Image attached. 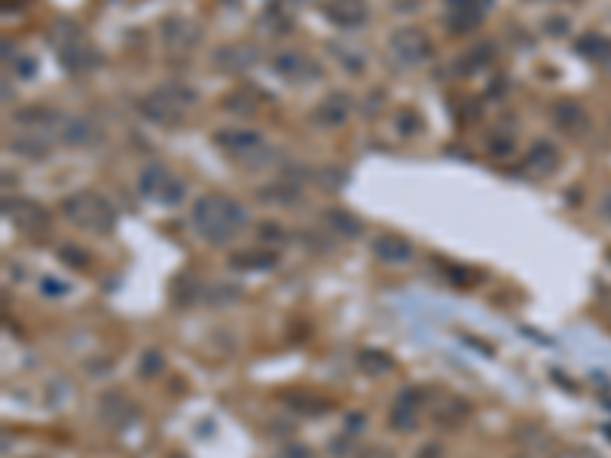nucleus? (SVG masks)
<instances>
[{
    "label": "nucleus",
    "mask_w": 611,
    "mask_h": 458,
    "mask_svg": "<svg viewBox=\"0 0 611 458\" xmlns=\"http://www.w3.org/2000/svg\"><path fill=\"white\" fill-rule=\"evenodd\" d=\"M138 193L162 208H178L187 199V184L175 175L169 165L147 162L138 175Z\"/></svg>",
    "instance_id": "20e7f679"
},
{
    "label": "nucleus",
    "mask_w": 611,
    "mask_h": 458,
    "mask_svg": "<svg viewBox=\"0 0 611 458\" xmlns=\"http://www.w3.org/2000/svg\"><path fill=\"white\" fill-rule=\"evenodd\" d=\"M211 62L220 74H245L251 71L257 62H260V46L251 43V40H236V43H220L214 52H211Z\"/></svg>",
    "instance_id": "6e6552de"
},
{
    "label": "nucleus",
    "mask_w": 611,
    "mask_h": 458,
    "mask_svg": "<svg viewBox=\"0 0 611 458\" xmlns=\"http://www.w3.org/2000/svg\"><path fill=\"white\" fill-rule=\"evenodd\" d=\"M279 458H315V452L303 443H291V446H282Z\"/></svg>",
    "instance_id": "c756f323"
},
{
    "label": "nucleus",
    "mask_w": 611,
    "mask_h": 458,
    "mask_svg": "<svg viewBox=\"0 0 611 458\" xmlns=\"http://www.w3.org/2000/svg\"><path fill=\"white\" fill-rule=\"evenodd\" d=\"M352 110H355V98L349 92H330V95H324L318 101L312 120L321 129H337V126H343L352 117Z\"/></svg>",
    "instance_id": "9b49d317"
},
{
    "label": "nucleus",
    "mask_w": 611,
    "mask_h": 458,
    "mask_svg": "<svg viewBox=\"0 0 611 458\" xmlns=\"http://www.w3.org/2000/svg\"><path fill=\"white\" fill-rule=\"evenodd\" d=\"M190 220L196 226V233L208 242V245H227L233 242L245 223H248V211L239 199L227 196V193H202L193 202Z\"/></svg>",
    "instance_id": "f257e3e1"
},
{
    "label": "nucleus",
    "mask_w": 611,
    "mask_h": 458,
    "mask_svg": "<svg viewBox=\"0 0 611 458\" xmlns=\"http://www.w3.org/2000/svg\"><path fill=\"white\" fill-rule=\"evenodd\" d=\"M483 4H486V7H492V0H483Z\"/></svg>",
    "instance_id": "e433bc0d"
},
{
    "label": "nucleus",
    "mask_w": 611,
    "mask_h": 458,
    "mask_svg": "<svg viewBox=\"0 0 611 458\" xmlns=\"http://www.w3.org/2000/svg\"><path fill=\"white\" fill-rule=\"evenodd\" d=\"M486 10L483 0H447V28L453 34H471L480 28Z\"/></svg>",
    "instance_id": "ddd939ff"
},
{
    "label": "nucleus",
    "mask_w": 611,
    "mask_h": 458,
    "mask_svg": "<svg viewBox=\"0 0 611 458\" xmlns=\"http://www.w3.org/2000/svg\"><path fill=\"white\" fill-rule=\"evenodd\" d=\"M220 104H224L227 113H236V117H254V113L260 110V98L251 89H236V92L224 95Z\"/></svg>",
    "instance_id": "412c9836"
},
{
    "label": "nucleus",
    "mask_w": 611,
    "mask_h": 458,
    "mask_svg": "<svg viewBox=\"0 0 611 458\" xmlns=\"http://www.w3.org/2000/svg\"><path fill=\"white\" fill-rule=\"evenodd\" d=\"M101 138V132L86 120V117H65L62 123V132H59V141L65 144H74V147H89Z\"/></svg>",
    "instance_id": "a211bd4d"
},
{
    "label": "nucleus",
    "mask_w": 611,
    "mask_h": 458,
    "mask_svg": "<svg viewBox=\"0 0 611 458\" xmlns=\"http://www.w3.org/2000/svg\"><path fill=\"white\" fill-rule=\"evenodd\" d=\"M196 89L184 86V83H165L153 92H147L141 101H138V110L141 117L150 120L153 126H162V129H175L184 123V117L190 113V107L196 104Z\"/></svg>",
    "instance_id": "f03ea898"
},
{
    "label": "nucleus",
    "mask_w": 611,
    "mask_h": 458,
    "mask_svg": "<svg viewBox=\"0 0 611 458\" xmlns=\"http://www.w3.org/2000/svg\"><path fill=\"white\" fill-rule=\"evenodd\" d=\"M288 404H291L294 410L306 413V416H321V413L333 410V400H324V404H312V397H309V394H300V400H294V397L288 394Z\"/></svg>",
    "instance_id": "a878e982"
},
{
    "label": "nucleus",
    "mask_w": 611,
    "mask_h": 458,
    "mask_svg": "<svg viewBox=\"0 0 611 458\" xmlns=\"http://www.w3.org/2000/svg\"><path fill=\"white\" fill-rule=\"evenodd\" d=\"M398 129H401V135L413 138V135H419V132H422V117H419L416 110L404 107V110L398 113Z\"/></svg>",
    "instance_id": "bb28decb"
},
{
    "label": "nucleus",
    "mask_w": 611,
    "mask_h": 458,
    "mask_svg": "<svg viewBox=\"0 0 611 458\" xmlns=\"http://www.w3.org/2000/svg\"><path fill=\"white\" fill-rule=\"evenodd\" d=\"M526 168L532 171L535 178H547L560 168V150L553 147L550 141H535L526 153Z\"/></svg>",
    "instance_id": "dca6fc26"
},
{
    "label": "nucleus",
    "mask_w": 611,
    "mask_h": 458,
    "mask_svg": "<svg viewBox=\"0 0 611 458\" xmlns=\"http://www.w3.org/2000/svg\"><path fill=\"white\" fill-rule=\"evenodd\" d=\"M230 266H236V269H269V266H275V254H269V251H239L236 257H230Z\"/></svg>",
    "instance_id": "b1692460"
},
{
    "label": "nucleus",
    "mask_w": 611,
    "mask_h": 458,
    "mask_svg": "<svg viewBox=\"0 0 611 458\" xmlns=\"http://www.w3.org/2000/svg\"><path fill=\"white\" fill-rule=\"evenodd\" d=\"M553 123H557V126H560L563 132H569V135H581V132L590 126L584 107H581L578 101H569V98H563V101L553 104Z\"/></svg>",
    "instance_id": "f3484780"
},
{
    "label": "nucleus",
    "mask_w": 611,
    "mask_h": 458,
    "mask_svg": "<svg viewBox=\"0 0 611 458\" xmlns=\"http://www.w3.org/2000/svg\"><path fill=\"white\" fill-rule=\"evenodd\" d=\"M361 422H364L361 413H358V416H349V419H346V431H349V434H352V431H361Z\"/></svg>",
    "instance_id": "7c9ffc66"
},
{
    "label": "nucleus",
    "mask_w": 611,
    "mask_h": 458,
    "mask_svg": "<svg viewBox=\"0 0 611 458\" xmlns=\"http://www.w3.org/2000/svg\"><path fill=\"white\" fill-rule=\"evenodd\" d=\"M355 364H358V370L367 373V376H382V373H388V370H395V358L385 355V352H376V349L358 352Z\"/></svg>",
    "instance_id": "4be33fe9"
},
{
    "label": "nucleus",
    "mask_w": 611,
    "mask_h": 458,
    "mask_svg": "<svg viewBox=\"0 0 611 458\" xmlns=\"http://www.w3.org/2000/svg\"><path fill=\"white\" fill-rule=\"evenodd\" d=\"M324 19L343 31H355L370 19V7H367V0H327Z\"/></svg>",
    "instance_id": "f8f14e48"
},
{
    "label": "nucleus",
    "mask_w": 611,
    "mask_h": 458,
    "mask_svg": "<svg viewBox=\"0 0 611 458\" xmlns=\"http://www.w3.org/2000/svg\"><path fill=\"white\" fill-rule=\"evenodd\" d=\"M352 458H398V455L388 449V446H364V449H358Z\"/></svg>",
    "instance_id": "c85d7f7f"
},
{
    "label": "nucleus",
    "mask_w": 611,
    "mask_h": 458,
    "mask_svg": "<svg viewBox=\"0 0 611 458\" xmlns=\"http://www.w3.org/2000/svg\"><path fill=\"white\" fill-rule=\"evenodd\" d=\"M214 144L230 159L251 162V165L257 162L260 153H266V141L254 129H220V132H214Z\"/></svg>",
    "instance_id": "1a4fd4ad"
},
{
    "label": "nucleus",
    "mask_w": 611,
    "mask_h": 458,
    "mask_svg": "<svg viewBox=\"0 0 611 458\" xmlns=\"http://www.w3.org/2000/svg\"><path fill=\"white\" fill-rule=\"evenodd\" d=\"M272 71L279 74L282 80L294 83V86H306L324 77V68L312 59V55H303L297 49H285L272 59Z\"/></svg>",
    "instance_id": "9d476101"
},
{
    "label": "nucleus",
    "mask_w": 611,
    "mask_h": 458,
    "mask_svg": "<svg viewBox=\"0 0 611 458\" xmlns=\"http://www.w3.org/2000/svg\"><path fill=\"white\" fill-rule=\"evenodd\" d=\"M373 254L382 263H410L413 260V245H410V239H404L398 233H379L373 239Z\"/></svg>",
    "instance_id": "2eb2a0df"
},
{
    "label": "nucleus",
    "mask_w": 611,
    "mask_h": 458,
    "mask_svg": "<svg viewBox=\"0 0 611 458\" xmlns=\"http://www.w3.org/2000/svg\"><path fill=\"white\" fill-rule=\"evenodd\" d=\"M275 4H282V7H306V4H315V0H275Z\"/></svg>",
    "instance_id": "72a5a7b5"
},
{
    "label": "nucleus",
    "mask_w": 611,
    "mask_h": 458,
    "mask_svg": "<svg viewBox=\"0 0 611 458\" xmlns=\"http://www.w3.org/2000/svg\"><path fill=\"white\" fill-rule=\"evenodd\" d=\"M263 202H269V205H291V202H297V187H291L288 181H282V184H272V187H263L260 193H257Z\"/></svg>",
    "instance_id": "393cba45"
},
{
    "label": "nucleus",
    "mask_w": 611,
    "mask_h": 458,
    "mask_svg": "<svg viewBox=\"0 0 611 458\" xmlns=\"http://www.w3.org/2000/svg\"><path fill=\"white\" fill-rule=\"evenodd\" d=\"M471 416V407L465 404L462 397H447L440 400L437 410H434V422H440L443 428H456L459 422H465Z\"/></svg>",
    "instance_id": "aec40b11"
},
{
    "label": "nucleus",
    "mask_w": 611,
    "mask_h": 458,
    "mask_svg": "<svg viewBox=\"0 0 611 458\" xmlns=\"http://www.w3.org/2000/svg\"><path fill=\"white\" fill-rule=\"evenodd\" d=\"M422 397H428L425 388H407V391L398 394V404L392 410V419H388L395 431H416L419 428V416L425 410Z\"/></svg>",
    "instance_id": "4468645a"
},
{
    "label": "nucleus",
    "mask_w": 611,
    "mask_h": 458,
    "mask_svg": "<svg viewBox=\"0 0 611 458\" xmlns=\"http://www.w3.org/2000/svg\"><path fill=\"white\" fill-rule=\"evenodd\" d=\"M388 55L398 68H422L434 59V43L422 28H398L388 37Z\"/></svg>",
    "instance_id": "39448f33"
},
{
    "label": "nucleus",
    "mask_w": 611,
    "mask_h": 458,
    "mask_svg": "<svg viewBox=\"0 0 611 458\" xmlns=\"http://www.w3.org/2000/svg\"><path fill=\"white\" fill-rule=\"evenodd\" d=\"M4 217L25 236H46L52 229V214L46 211V205L34 199H7Z\"/></svg>",
    "instance_id": "423d86ee"
},
{
    "label": "nucleus",
    "mask_w": 611,
    "mask_h": 458,
    "mask_svg": "<svg viewBox=\"0 0 611 458\" xmlns=\"http://www.w3.org/2000/svg\"><path fill=\"white\" fill-rule=\"evenodd\" d=\"M159 370H162V355H159V352H147L144 361H141V376L150 379V376H156Z\"/></svg>",
    "instance_id": "cd10ccee"
},
{
    "label": "nucleus",
    "mask_w": 611,
    "mask_h": 458,
    "mask_svg": "<svg viewBox=\"0 0 611 458\" xmlns=\"http://www.w3.org/2000/svg\"><path fill=\"white\" fill-rule=\"evenodd\" d=\"M162 46L169 55H175V59H187V55L202 43V25L187 19V16H169L162 22Z\"/></svg>",
    "instance_id": "0eeeda50"
},
{
    "label": "nucleus",
    "mask_w": 611,
    "mask_h": 458,
    "mask_svg": "<svg viewBox=\"0 0 611 458\" xmlns=\"http://www.w3.org/2000/svg\"><path fill=\"white\" fill-rule=\"evenodd\" d=\"M602 211H605V214H608V217H611V196H608V199H605V202H602Z\"/></svg>",
    "instance_id": "c9c22d12"
},
{
    "label": "nucleus",
    "mask_w": 611,
    "mask_h": 458,
    "mask_svg": "<svg viewBox=\"0 0 611 458\" xmlns=\"http://www.w3.org/2000/svg\"><path fill=\"white\" fill-rule=\"evenodd\" d=\"M557 458H593V455L584 452V449H566V452H560Z\"/></svg>",
    "instance_id": "2f4dec72"
},
{
    "label": "nucleus",
    "mask_w": 611,
    "mask_h": 458,
    "mask_svg": "<svg viewBox=\"0 0 611 458\" xmlns=\"http://www.w3.org/2000/svg\"><path fill=\"white\" fill-rule=\"evenodd\" d=\"M324 220H327V226L330 229H337L340 236H361V220L355 217V214H349V211H340V208H333V211H327L324 214Z\"/></svg>",
    "instance_id": "5701e85b"
},
{
    "label": "nucleus",
    "mask_w": 611,
    "mask_h": 458,
    "mask_svg": "<svg viewBox=\"0 0 611 458\" xmlns=\"http://www.w3.org/2000/svg\"><path fill=\"white\" fill-rule=\"evenodd\" d=\"M62 214L92 236H107L117 226V208L98 190H77L62 199Z\"/></svg>",
    "instance_id": "7ed1b4c3"
},
{
    "label": "nucleus",
    "mask_w": 611,
    "mask_h": 458,
    "mask_svg": "<svg viewBox=\"0 0 611 458\" xmlns=\"http://www.w3.org/2000/svg\"><path fill=\"white\" fill-rule=\"evenodd\" d=\"M16 68H19L22 77H31V74H34V65H31V62H16Z\"/></svg>",
    "instance_id": "f704fd0d"
},
{
    "label": "nucleus",
    "mask_w": 611,
    "mask_h": 458,
    "mask_svg": "<svg viewBox=\"0 0 611 458\" xmlns=\"http://www.w3.org/2000/svg\"><path fill=\"white\" fill-rule=\"evenodd\" d=\"M419 458H440V446H434V443H431V446H422V455H419Z\"/></svg>",
    "instance_id": "473e14b6"
},
{
    "label": "nucleus",
    "mask_w": 611,
    "mask_h": 458,
    "mask_svg": "<svg viewBox=\"0 0 611 458\" xmlns=\"http://www.w3.org/2000/svg\"><path fill=\"white\" fill-rule=\"evenodd\" d=\"M492 55H495V46H492L489 40H480L474 49H468L465 55H459L456 71H459V74H477V71H483V68L492 62Z\"/></svg>",
    "instance_id": "6ab92c4d"
}]
</instances>
